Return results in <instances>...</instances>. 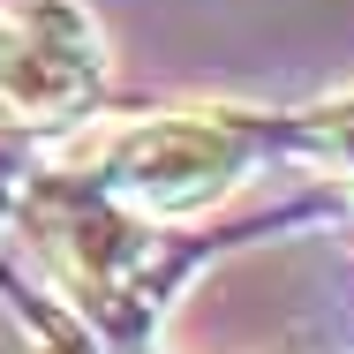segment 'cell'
Segmentation results:
<instances>
[{
	"label": "cell",
	"mask_w": 354,
	"mask_h": 354,
	"mask_svg": "<svg viewBox=\"0 0 354 354\" xmlns=\"http://www.w3.org/2000/svg\"><path fill=\"white\" fill-rule=\"evenodd\" d=\"M249 174H257V136L218 113H166V121L113 129L98 158V189L143 218L212 212Z\"/></svg>",
	"instance_id": "1"
},
{
	"label": "cell",
	"mask_w": 354,
	"mask_h": 354,
	"mask_svg": "<svg viewBox=\"0 0 354 354\" xmlns=\"http://www.w3.org/2000/svg\"><path fill=\"white\" fill-rule=\"evenodd\" d=\"M106 98V38L83 0H0V113L68 129Z\"/></svg>",
	"instance_id": "2"
},
{
	"label": "cell",
	"mask_w": 354,
	"mask_h": 354,
	"mask_svg": "<svg viewBox=\"0 0 354 354\" xmlns=\"http://www.w3.org/2000/svg\"><path fill=\"white\" fill-rule=\"evenodd\" d=\"M286 136H294L301 158H317V166H347V174H354V91H347V98L309 106L301 121H286Z\"/></svg>",
	"instance_id": "3"
}]
</instances>
